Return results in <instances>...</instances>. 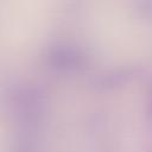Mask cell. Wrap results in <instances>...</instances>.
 Listing matches in <instances>:
<instances>
[]
</instances>
